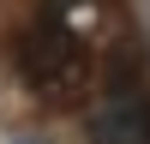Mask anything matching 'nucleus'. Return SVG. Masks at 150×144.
Wrapping results in <instances>:
<instances>
[{"label": "nucleus", "mask_w": 150, "mask_h": 144, "mask_svg": "<svg viewBox=\"0 0 150 144\" xmlns=\"http://www.w3.org/2000/svg\"><path fill=\"white\" fill-rule=\"evenodd\" d=\"M18 72L42 102H78V90L90 84V48L66 24H36L18 36Z\"/></svg>", "instance_id": "obj_1"}, {"label": "nucleus", "mask_w": 150, "mask_h": 144, "mask_svg": "<svg viewBox=\"0 0 150 144\" xmlns=\"http://www.w3.org/2000/svg\"><path fill=\"white\" fill-rule=\"evenodd\" d=\"M6 144H48L42 132H18V138H6Z\"/></svg>", "instance_id": "obj_2"}]
</instances>
